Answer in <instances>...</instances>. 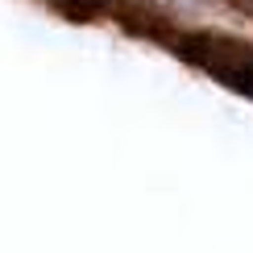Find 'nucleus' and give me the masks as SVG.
<instances>
[{
    "instance_id": "1",
    "label": "nucleus",
    "mask_w": 253,
    "mask_h": 253,
    "mask_svg": "<svg viewBox=\"0 0 253 253\" xmlns=\"http://www.w3.org/2000/svg\"><path fill=\"white\" fill-rule=\"evenodd\" d=\"M174 50L187 54L191 62L208 67L216 79L233 83L237 91H249L253 96V50L241 46V42H228V38H174Z\"/></svg>"
}]
</instances>
